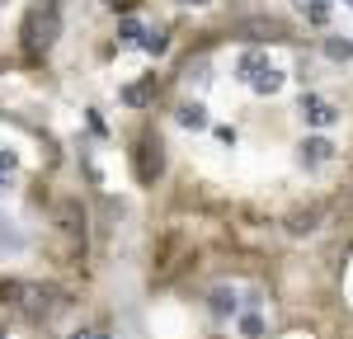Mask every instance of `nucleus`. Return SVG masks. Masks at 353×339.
<instances>
[{
    "label": "nucleus",
    "mask_w": 353,
    "mask_h": 339,
    "mask_svg": "<svg viewBox=\"0 0 353 339\" xmlns=\"http://www.w3.org/2000/svg\"><path fill=\"white\" fill-rule=\"evenodd\" d=\"M52 38H57V10L52 5H48V10H33V14L24 19V48L38 56V52L52 48Z\"/></svg>",
    "instance_id": "obj_1"
},
{
    "label": "nucleus",
    "mask_w": 353,
    "mask_h": 339,
    "mask_svg": "<svg viewBox=\"0 0 353 339\" xmlns=\"http://www.w3.org/2000/svg\"><path fill=\"white\" fill-rule=\"evenodd\" d=\"M301 118H306L311 127H330V123L339 118V109L330 104L325 94H301Z\"/></svg>",
    "instance_id": "obj_2"
},
{
    "label": "nucleus",
    "mask_w": 353,
    "mask_h": 339,
    "mask_svg": "<svg viewBox=\"0 0 353 339\" xmlns=\"http://www.w3.org/2000/svg\"><path fill=\"white\" fill-rule=\"evenodd\" d=\"M156 170H161V146L151 137H141V151H137V174L141 179H156Z\"/></svg>",
    "instance_id": "obj_3"
},
{
    "label": "nucleus",
    "mask_w": 353,
    "mask_h": 339,
    "mask_svg": "<svg viewBox=\"0 0 353 339\" xmlns=\"http://www.w3.org/2000/svg\"><path fill=\"white\" fill-rule=\"evenodd\" d=\"M24 245H28V236H24L14 222H10L5 212H0V254H19Z\"/></svg>",
    "instance_id": "obj_4"
},
{
    "label": "nucleus",
    "mask_w": 353,
    "mask_h": 339,
    "mask_svg": "<svg viewBox=\"0 0 353 339\" xmlns=\"http://www.w3.org/2000/svg\"><path fill=\"white\" fill-rule=\"evenodd\" d=\"M250 85H254L259 94H278V90H283V71L264 61V66H259V76H254V81H250Z\"/></svg>",
    "instance_id": "obj_5"
},
{
    "label": "nucleus",
    "mask_w": 353,
    "mask_h": 339,
    "mask_svg": "<svg viewBox=\"0 0 353 339\" xmlns=\"http://www.w3.org/2000/svg\"><path fill=\"white\" fill-rule=\"evenodd\" d=\"M297 5H301V14H306L316 28L330 24V0H297Z\"/></svg>",
    "instance_id": "obj_6"
},
{
    "label": "nucleus",
    "mask_w": 353,
    "mask_h": 339,
    "mask_svg": "<svg viewBox=\"0 0 353 339\" xmlns=\"http://www.w3.org/2000/svg\"><path fill=\"white\" fill-rule=\"evenodd\" d=\"M264 61H269L264 52H241V61H236V76H241V81H254Z\"/></svg>",
    "instance_id": "obj_7"
},
{
    "label": "nucleus",
    "mask_w": 353,
    "mask_h": 339,
    "mask_svg": "<svg viewBox=\"0 0 353 339\" xmlns=\"http://www.w3.org/2000/svg\"><path fill=\"white\" fill-rule=\"evenodd\" d=\"M301 161H306V165H321V161H330V141H325V137H311L306 146H301Z\"/></svg>",
    "instance_id": "obj_8"
},
{
    "label": "nucleus",
    "mask_w": 353,
    "mask_h": 339,
    "mask_svg": "<svg viewBox=\"0 0 353 339\" xmlns=\"http://www.w3.org/2000/svg\"><path fill=\"white\" fill-rule=\"evenodd\" d=\"M325 56L330 61H349L353 56V38H325Z\"/></svg>",
    "instance_id": "obj_9"
},
{
    "label": "nucleus",
    "mask_w": 353,
    "mask_h": 339,
    "mask_svg": "<svg viewBox=\"0 0 353 339\" xmlns=\"http://www.w3.org/2000/svg\"><path fill=\"white\" fill-rule=\"evenodd\" d=\"M179 123H184V127H208V109H203V104H184V109H179Z\"/></svg>",
    "instance_id": "obj_10"
},
{
    "label": "nucleus",
    "mask_w": 353,
    "mask_h": 339,
    "mask_svg": "<svg viewBox=\"0 0 353 339\" xmlns=\"http://www.w3.org/2000/svg\"><path fill=\"white\" fill-rule=\"evenodd\" d=\"M118 38H123V43H141V38H146V24H137V19H123V24H118Z\"/></svg>",
    "instance_id": "obj_11"
},
{
    "label": "nucleus",
    "mask_w": 353,
    "mask_h": 339,
    "mask_svg": "<svg viewBox=\"0 0 353 339\" xmlns=\"http://www.w3.org/2000/svg\"><path fill=\"white\" fill-rule=\"evenodd\" d=\"M165 43H170V38H165L161 28H146V38H141V48H146V52H156V56L165 52Z\"/></svg>",
    "instance_id": "obj_12"
},
{
    "label": "nucleus",
    "mask_w": 353,
    "mask_h": 339,
    "mask_svg": "<svg viewBox=\"0 0 353 339\" xmlns=\"http://www.w3.org/2000/svg\"><path fill=\"white\" fill-rule=\"evenodd\" d=\"M241 335L245 339H259V335H264V320H259V316H245V320H241Z\"/></svg>",
    "instance_id": "obj_13"
},
{
    "label": "nucleus",
    "mask_w": 353,
    "mask_h": 339,
    "mask_svg": "<svg viewBox=\"0 0 353 339\" xmlns=\"http://www.w3.org/2000/svg\"><path fill=\"white\" fill-rule=\"evenodd\" d=\"M231 307H236V297H226V287H217V292H212V311H217V316H226Z\"/></svg>",
    "instance_id": "obj_14"
},
{
    "label": "nucleus",
    "mask_w": 353,
    "mask_h": 339,
    "mask_svg": "<svg viewBox=\"0 0 353 339\" xmlns=\"http://www.w3.org/2000/svg\"><path fill=\"white\" fill-rule=\"evenodd\" d=\"M14 165H19L14 151H0V184H5V174H14Z\"/></svg>",
    "instance_id": "obj_15"
},
{
    "label": "nucleus",
    "mask_w": 353,
    "mask_h": 339,
    "mask_svg": "<svg viewBox=\"0 0 353 339\" xmlns=\"http://www.w3.org/2000/svg\"><path fill=\"white\" fill-rule=\"evenodd\" d=\"M76 339H109L104 330H90V335H76Z\"/></svg>",
    "instance_id": "obj_16"
},
{
    "label": "nucleus",
    "mask_w": 353,
    "mask_h": 339,
    "mask_svg": "<svg viewBox=\"0 0 353 339\" xmlns=\"http://www.w3.org/2000/svg\"><path fill=\"white\" fill-rule=\"evenodd\" d=\"M179 5H208V0H179Z\"/></svg>",
    "instance_id": "obj_17"
},
{
    "label": "nucleus",
    "mask_w": 353,
    "mask_h": 339,
    "mask_svg": "<svg viewBox=\"0 0 353 339\" xmlns=\"http://www.w3.org/2000/svg\"><path fill=\"white\" fill-rule=\"evenodd\" d=\"M344 5H353V0H344Z\"/></svg>",
    "instance_id": "obj_18"
}]
</instances>
